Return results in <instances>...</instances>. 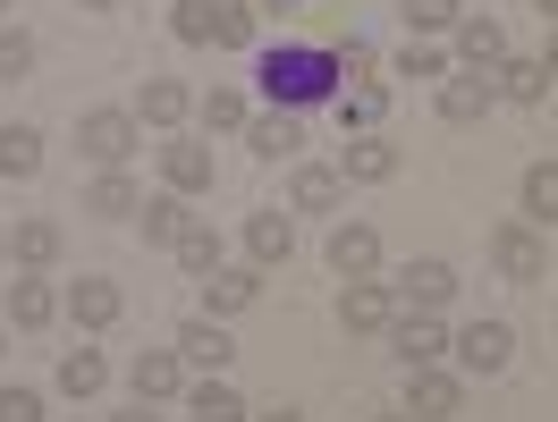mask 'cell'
<instances>
[{
  "label": "cell",
  "mask_w": 558,
  "mask_h": 422,
  "mask_svg": "<svg viewBox=\"0 0 558 422\" xmlns=\"http://www.w3.org/2000/svg\"><path fill=\"white\" fill-rule=\"evenodd\" d=\"M263 94H271V110H296V119L314 102H339V51H305V42L263 51Z\"/></svg>",
  "instance_id": "1"
},
{
  "label": "cell",
  "mask_w": 558,
  "mask_h": 422,
  "mask_svg": "<svg viewBox=\"0 0 558 422\" xmlns=\"http://www.w3.org/2000/svg\"><path fill=\"white\" fill-rule=\"evenodd\" d=\"M136 136H144L136 110H85V119H76V152L102 161V170H119V161L136 152Z\"/></svg>",
  "instance_id": "2"
},
{
  "label": "cell",
  "mask_w": 558,
  "mask_h": 422,
  "mask_svg": "<svg viewBox=\"0 0 558 422\" xmlns=\"http://www.w3.org/2000/svg\"><path fill=\"white\" fill-rule=\"evenodd\" d=\"M490 271H499V280H517V287H533L542 271H550V246L533 237V220H508V228H490Z\"/></svg>",
  "instance_id": "3"
},
{
  "label": "cell",
  "mask_w": 558,
  "mask_h": 422,
  "mask_svg": "<svg viewBox=\"0 0 558 422\" xmlns=\"http://www.w3.org/2000/svg\"><path fill=\"white\" fill-rule=\"evenodd\" d=\"M457 363H465L474 381H499V372L517 363V330H508V321H474V330L457 338Z\"/></svg>",
  "instance_id": "4"
},
{
  "label": "cell",
  "mask_w": 558,
  "mask_h": 422,
  "mask_svg": "<svg viewBox=\"0 0 558 422\" xmlns=\"http://www.w3.org/2000/svg\"><path fill=\"white\" fill-rule=\"evenodd\" d=\"M389 347H398V363H407V372H423V363H440L457 338L440 330V313H398V321H389Z\"/></svg>",
  "instance_id": "5"
},
{
  "label": "cell",
  "mask_w": 558,
  "mask_h": 422,
  "mask_svg": "<svg viewBox=\"0 0 558 422\" xmlns=\"http://www.w3.org/2000/svg\"><path fill=\"white\" fill-rule=\"evenodd\" d=\"M389 296H398V313H440V305L457 296V271H449V262H407Z\"/></svg>",
  "instance_id": "6"
},
{
  "label": "cell",
  "mask_w": 558,
  "mask_h": 422,
  "mask_svg": "<svg viewBox=\"0 0 558 422\" xmlns=\"http://www.w3.org/2000/svg\"><path fill=\"white\" fill-rule=\"evenodd\" d=\"M457 406H465V381H457V372H440V363L407 372V414L415 422H440V414H457Z\"/></svg>",
  "instance_id": "7"
},
{
  "label": "cell",
  "mask_w": 558,
  "mask_h": 422,
  "mask_svg": "<svg viewBox=\"0 0 558 422\" xmlns=\"http://www.w3.org/2000/svg\"><path fill=\"white\" fill-rule=\"evenodd\" d=\"M330 271H339V280H373V271H381V228L339 220V228H330Z\"/></svg>",
  "instance_id": "8"
},
{
  "label": "cell",
  "mask_w": 558,
  "mask_h": 422,
  "mask_svg": "<svg viewBox=\"0 0 558 422\" xmlns=\"http://www.w3.org/2000/svg\"><path fill=\"white\" fill-rule=\"evenodd\" d=\"M128 388H136L144 406L178 397V388H186V355H178V347H144L136 363H128Z\"/></svg>",
  "instance_id": "9"
},
{
  "label": "cell",
  "mask_w": 558,
  "mask_h": 422,
  "mask_svg": "<svg viewBox=\"0 0 558 422\" xmlns=\"http://www.w3.org/2000/svg\"><path fill=\"white\" fill-rule=\"evenodd\" d=\"M457 60L490 76V69H499V60H508V26H499L490 9H474V17H457Z\"/></svg>",
  "instance_id": "10"
},
{
  "label": "cell",
  "mask_w": 558,
  "mask_h": 422,
  "mask_svg": "<svg viewBox=\"0 0 558 422\" xmlns=\"http://www.w3.org/2000/svg\"><path fill=\"white\" fill-rule=\"evenodd\" d=\"M490 102H499V76H483V69H465V76L440 85V119H449V127H474Z\"/></svg>",
  "instance_id": "11"
},
{
  "label": "cell",
  "mask_w": 558,
  "mask_h": 422,
  "mask_svg": "<svg viewBox=\"0 0 558 422\" xmlns=\"http://www.w3.org/2000/svg\"><path fill=\"white\" fill-rule=\"evenodd\" d=\"M339 177H348V186H389V177H398V144H381V136H348V152H339Z\"/></svg>",
  "instance_id": "12"
},
{
  "label": "cell",
  "mask_w": 558,
  "mask_h": 422,
  "mask_svg": "<svg viewBox=\"0 0 558 422\" xmlns=\"http://www.w3.org/2000/svg\"><path fill=\"white\" fill-rule=\"evenodd\" d=\"M339 321L373 338V330H389V321H398V296H389L381 280H348V296H339Z\"/></svg>",
  "instance_id": "13"
},
{
  "label": "cell",
  "mask_w": 558,
  "mask_h": 422,
  "mask_svg": "<svg viewBox=\"0 0 558 422\" xmlns=\"http://www.w3.org/2000/svg\"><path fill=\"white\" fill-rule=\"evenodd\" d=\"M60 305H69L76 330H110L128 296H119V280H69V296H60Z\"/></svg>",
  "instance_id": "14"
},
{
  "label": "cell",
  "mask_w": 558,
  "mask_h": 422,
  "mask_svg": "<svg viewBox=\"0 0 558 422\" xmlns=\"http://www.w3.org/2000/svg\"><path fill=\"white\" fill-rule=\"evenodd\" d=\"M9 321H17V330H51V321H60V287L43 280V271L9 280Z\"/></svg>",
  "instance_id": "15"
},
{
  "label": "cell",
  "mask_w": 558,
  "mask_h": 422,
  "mask_svg": "<svg viewBox=\"0 0 558 422\" xmlns=\"http://www.w3.org/2000/svg\"><path fill=\"white\" fill-rule=\"evenodd\" d=\"M178 355H186V363H204V372H220V363L238 355V338H229L211 313H195V321H178Z\"/></svg>",
  "instance_id": "16"
},
{
  "label": "cell",
  "mask_w": 558,
  "mask_h": 422,
  "mask_svg": "<svg viewBox=\"0 0 558 422\" xmlns=\"http://www.w3.org/2000/svg\"><path fill=\"white\" fill-rule=\"evenodd\" d=\"M85 211H94V220H136V211H144V186L128 170H102L94 186H85Z\"/></svg>",
  "instance_id": "17"
},
{
  "label": "cell",
  "mask_w": 558,
  "mask_h": 422,
  "mask_svg": "<svg viewBox=\"0 0 558 422\" xmlns=\"http://www.w3.org/2000/svg\"><path fill=\"white\" fill-rule=\"evenodd\" d=\"M245 253H254V271L288 262V253H296V228H288V211H254V220H245Z\"/></svg>",
  "instance_id": "18"
},
{
  "label": "cell",
  "mask_w": 558,
  "mask_h": 422,
  "mask_svg": "<svg viewBox=\"0 0 558 422\" xmlns=\"http://www.w3.org/2000/svg\"><path fill=\"white\" fill-rule=\"evenodd\" d=\"M9 262L17 271H51L60 262V220H17L9 228Z\"/></svg>",
  "instance_id": "19"
},
{
  "label": "cell",
  "mask_w": 558,
  "mask_h": 422,
  "mask_svg": "<svg viewBox=\"0 0 558 422\" xmlns=\"http://www.w3.org/2000/svg\"><path fill=\"white\" fill-rule=\"evenodd\" d=\"M245 144H254L263 161H288V152L305 144V119H296V110H263V119H245Z\"/></svg>",
  "instance_id": "20"
},
{
  "label": "cell",
  "mask_w": 558,
  "mask_h": 422,
  "mask_svg": "<svg viewBox=\"0 0 558 422\" xmlns=\"http://www.w3.org/2000/svg\"><path fill=\"white\" fill-rule=\"evenodd\" d=\"M161 177H170V195H211V152L204 144H161Z\"/></svg>",
  "instance_id": "21"
},
{
  "label": "cell",
  "mask_w": 558,
  "mask_h": 422,
  "mask_svg": "<svg viewBox=\"0 0 558 422\" xmlns=\"http://www.w3.org/2000/svg\"><path fill=\"white\" fill-rule=\"evenodd\" d=\"M339 127H348V136H373V119H381L389 110V85H373V76H364V85H339Z\"/></svg>",
  "instance_id": "22"
},
{
  "label": "cell",
  "mask_w": 558,
  "mask_h": 422,
  "mask_svg": "<svg viewBox=\"0 0 558 422\" xmlns=\"http://www.w3.org/2000/svg\"><path fill=\"white\" fill-rule=\"evenodd\" d=\"M254 296H263V271H211V280H204V305H211V321L245 313Z\"/></svg>",
  "instance_id": "23"
},
{
  "label": "cell",
  "mask_w": 558,
  "mask_h": 422,
  "mask_svg": "<svg viewBox=\"0 0 558 422\" xmlns=\"http://www.w3.org/2000/svg\"><path fill=\"white\" fill-rule=\"evenodd\" d=\"M144 246H178V237H186V220H195V211H186V195H144Z\"/></svg>",
  "instance_id": "24"
},
{
  "label": "cell",
  "mask_w": 558,
  "mask_h": 422,
  "mask_svg": "<svg viewBox=\"0 0 558 422\" xmlns=\"http://www.w3.org/2000/svg\"><path fill=\"white\" fill-rule=\"evenodd\" d=\"M186 110H195V94H186L178 76H153V85H144V102H136V119H144V127H178Z\"/></svg>",
  "instance_id": "25"
},
{
  "label": "cell",
  "mask_w": 558,
  "mask_h": 422,
  "mask_svg": "<svg viewBox=\"0 0 558 422\" xmlns=\"http://www.w3.org/2000/svg\"><path fill=\"white\" fill-rule=\"evenodd\" d=\"M490 76H499V94H508V102H524V110L550 102V69H542V60H499Z\"/></svg>",
  "instance_id": "26"
},
{
  "label": "cell",
  "mask_w": 558,
  "mask_h": 422,
  "mask_svg": "<svg viewBox=\"0 0 558 422\" xmlns=\"http://www.w3.org/2000/svg\"><path fill=\"white\" fill-rule=\"evenodd\" d=\"M35 170H43V136H35V127H0V177L26 186Z\"/></svg>",
  "instance_id": "27"
},
{
  "label": "cell",
  "mask_w": 558,
  "mask_h": 422,
  "mask_svg": "<svg viewBox=\"0 0 558 422\" xmlns=\"http://www.w3.org/2000/svg\"><path fill=\"white\" fill-rule=\"evenodd\" d=\"M288 195H296V211H339V195H348V177H339V170H322V161H305Z\"/></svg>",
  "instance_id": "28"
},
{
  "label": "cell",
  "mask_w": 558,
  "mask_h": 422,
  "mask_svg": "<svg viewBox=\"0 0 558 422\" xmlns=\"http://www.w3.org/2000/svg\"><path fill=\"white\" fill-rule=\"evenodd\" d=\"M186 414H195V422H245V397L229 381H195V388H186Z\"/></svg>",
  "instance_id": "29"
},
{
  "label": "cell",
  "mask_w": 558,
  "mask_h": 422,
  "mask_svg": "<svg viewBox=\"0 0 558 422\" xmlns=\"http://www.w3.org/2000/svg\"><path fill=\"white\" fill-rule=\"evenodd\" d=\"M102 381H110V363L94 347H69V355H60V388H69V397H102Z\"/></svg>",
  "instance_id": "30"
},
{
  "label": "cell",
  "mask_w": 558,
  "mask_h": 422,
  "mask_svg": "<svg viewBox=\"0 0 558 422\" xmlns=\"http://www.w3.org/2000/svg\"><path fill=\"white\" fill-rule=\"evenodd\" d=\"M178 262H186L195 280H211V271H220V228H211V220H186V237H178Z\"/></svg>",
  "instance_id": "31"
},
{
  "label": "cell",
  "mask_w": 558,
  "mask_h": 422,
  "mask_svg": "<svg viewBox=\"0 0 558 422\" xmlns=\"http://www.w3.org/2000/svg\"><path fill=\"white\" fill-rule=\"evenodd\" d=\"M195 110H204V127H211V136H245V94H229V85H211Z\"/></svg>",
  "instance_id": "32"
},
{
  "label": "cell",
  "mask_w": 558,
  "mask_h": 422,
  "mask_svg": "<svg viewBox=\"0 0 558 422\" xmlns=\"http://www.w3.org/2000/svg\"><path fill=\"white\" fill-rule=\"evenodd\" d=\"M211 42L245 51V42H254V9H245V0H211Z\"/></svg>",
  "instance_id": "33"
},
{
  "label": "cell",
  "mask_w": 558,
  "mask_h": 422,
  "mask_svg": "<svg viewBox=\"0 0 558 422\" xmlns=\"http://www.w3.org/2000/svg\"><path fill=\"white\" fill-rule=\"evenodd\" d=\"M524 211H533V220H558V161H533V170H524Z\"/></svg>",
  "instance_id": "34"
},
{
  "label": "cell",
  "mask_w": 558,
  "mask_h": 422,
  "mask_svg": "<svg viewBox=\"0 0 558 422\" xmlns=\"http://www.w3.org/2000/svg\"><path fill=\"white\" fill-rule=\"evenodd\" d=\"M398 9H407V26H415V35H449L457 17H465V0H398Z\"/></svg>",
  "instance_id": "35"
},
{
  "label": "cell",
  "mask_w": 558,
  "mask_h": 422,
  "mask_svg": "<svg viewBox=\"0 0 558 422\" xmlns=\"http://www.w3.org/2000/svg\"><path fill=\"white\" fill-rule=\"evenodd\" d=\"M26 76H35V35L0 26V85H26Z\"/></svg>",
  "instance_id": "36"
},
{
  "label": "cell",
  "mask_w": 558,
  "mask_h": 422,
  "mask_svg": "<svg viewBox=\"0 0 558 422\" xmlns=\"http://www.w3.org/2000/svg\"><path fill=\"white\" fill-rule=\"evenodd\" d=\"M170 35L178 42H211V0H178V9H170Z\"/></svg>",
  "instance_id": "37"
},
{
  "label": "cell",
  "mask_w": 558,
  "mask_h": 422,
  "mask_svg": "<svg viewBox=\"0 0 558 422\" xmlns=\"http://www.w3.org/2000/svg\"><path fill=\"white\" fill-rule=\"evenodd\" d=\"M398 76H449V60H440L432 42H407V51H398Z\"/></svg>",
  "instance_id": "38"
},
{
  "label": "cell",
  "mask_w": 558,
  "mask_h": 422,
  "mask_svg": "<svg viewBox=\"0 0 558 422\" xmlns=\"http://www.w3.org/2000/svg\"><path fill=\"white\" fill-rule=\"evenodd\" d=\"M348 76H355V85L373 76V42H364V35H348V42H339V85H348Z\"/></svg>",
  "instance_id": "39"
},
{
  "label": "cell",
  "mask_w": 558,
  "mask_h": 422,
  "mask_svg": "<svg viewBox=\"0 0 558 422\" xmlns=\"http://www.w3.org/2000/svg\"><path fill=\"white\" fill-rule=\"evenodd\" d=\"M0 422H43V397L35 388H0Z\"/></svg>",
  "instance_id": "40"
},
{
  "label": "cell",
  "mask_w": 558,
  "mask_h": 422,
  "mask_svg": "<svg viewBox=\"0 0 558 422\" xmlns=\"http://www.w3.org/2000/svg\"><path fill=\"white\" fill-rule=\"evenodd\" d=\"M110 422H161V414H153V406H144V397H136V414H110Z\"/></svg>",
  "instance_id": "41"
},
{
  "label": "cell",
  "mask_w": 558,
  "mask_h": 422,
  "mask_svg": "<svg viewBox=\"0 0 558 422\" xmlns=\"http://www.w3.org/2000/svg\"><path fill=\"white\" fill-rule=\"evenodd\" d=\"M542 69H550V85H558V35H550V51H542Z\"/></svg>",
  "instance_id": "42"
},
{
  "label": "cell",
  "mask_w": 558,
  "mask_h": 422,
  "mask_svg": "<svg viewBox=\"0 0 558 422\" xmlns=\"http://www.w3.org/2000/svg\"><path fill=\"white\" fill-rule=\"evenodd\" d=\"M263 422H305V414H296V406H279V414H263Z\"/></svg>",
  "instance_id": "43"
},
{
  "label": "cell",
  "mask_w": 558,
  "mask_h": 422,
  "mask_svg": "<svg viewBox=\"0 0 558 422\" xmlns=\"http://www.w3.org/2000/svg\"><path fill=\"white\" fill-rule=\"evenodd\" d=\"M254 9H296V0H254Z\"/></svg>",
  "instance_id": "44"
},
{
  "label": "cell",
  "mask_w": 558,
  "mask_h": 422,
  "mask_svg": "<svg viewBox=\"0 0 558 422\" xmlns=\"http://www.w3.org/2000/svg\"><path fill=\"white\" fill-rule=\"evenodd\" d=\"M76 9H119V0H76Z\"/></svg>",
  "instance_id": "45"
},
{
  "label": "cell",
  "mask_w": 558,
  "mask_h": 422,
  "mask_svg": "<svg viewBox=\"0 0 558 422\" xmlns=\"http://www.w3.org/2000/svg\"><path fill=\"white\" fill-rule=\"evenodd\" d=\"M542 17H550V26H558V0H542Z\"/></svg>",
  "instance_id": "46"
},
{
  "label": "cell",
  "mask_w": 558,
  "mask_h": 422,
  "mask_svg": "<svg viewBox=\"0 0 558 422\" xmlns=\"http://www.w3.org/2000/svg\"><path fill=\"white\" fill-rule=\"evenodd\" d=\"M0 271H9V237H0Z\"/></svg>",
  "instance_id": "47"
},
{
  "label": "cell",
  "mask_w": 558,
  "mask_h": 422,
  "mask_svg": "<svg viewBox=\"0 0 558 422\" xmlns=\"http://www.w3.org/2000/svg\"><path fill=\"white\" fill-rule=\"evenodd\" d=\"M381 422H415V414H381Z\"/></svg>",
  "instance_id": "48"
},
{
  "label": "cell",
  "mask_w": 558,
  "mask_h": 422,
  "mask_svg": "<svg viewBox=\"0 0 558 422\" xmlns=\"http://www.w3.org/2000/svg\"><path fill=\"white\" fill-rule=\"evenodd\" d=\"M0 355H9V330H0Z\"/></svg>",
  "instance_id": "49"
},
{
  "label": "cell",
  "mask_w": 558,
  "mask_h": 422,
  "mask_svg": "<svg viewBox=\"0 0 558 422\" xmlns=\"http://www.w3.org/2000/svg\"><path fill=\"white\" fill-rule=\"evenodd\" d=\"M245 9H254V0H245Z\"/></svg>",
  "instance_id": "50"
},
{
  "label": "cell",
  "mask_w": 558,
  "mask_h": 422,
  "mask_svg": "<svg viewBox=\"0 0 558 422\" xmlns=\"http://www.w3.org/2000/svg\"><path fill=\"white\" fill-rule=\"evenodd\" d=\"M0 9H9V0H0Z\"/></svg>",
  "instance_id": "51"
}]
</instances>
